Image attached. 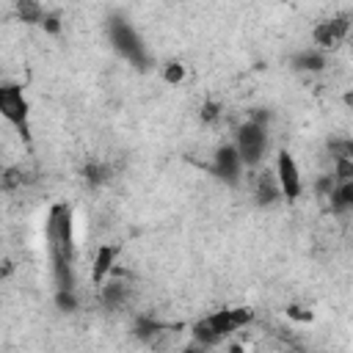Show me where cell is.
I'll use <instances>...</instances> for the list:
<instances>
[{
  "label": "cell",
  "mask_w": 353,
  "mask_h": 353,
  "mask_svg": "<svg viewBox=\"0 0 353 353\" xmlns=\"http://www.w3.org/2000/svg\"><path fill=\"white\" fill-rule=\"evenodd\" d=\"M55 290H74V215L72 204L55 201L44 221Z\"/></svg>",
  "instance_id": "obj_1"
},
{
  "label": "cell",
  "mask_w": 353,
  "mask_h": 353,
  "mask_svg": "<svg viewBox=\"0 0 353 353\" xmlns=\"http://www.w3.org/2000/svg\"><path fill=\"white\" fill-rule=\"evenodd\" d=\"M254 317H256V314H254L251 306L218 309V312H212V314L196 320V323L190 325V336H193V342H199V345H204V347L210 350V347L221 345L226 336H232V334L243 331L245 325H251Z\"/></svg>",
  "instance_id": "obj_2"
},
{
  "label": "cell",
  "mask_w": 353,
  "mask_h": 353,
  "mask_svg": "<svg viewBox=\"0 0 353 353\" xmlns=\"http://www.w3.org/2000/svg\"><path fill=\"white\" fill-rule=\"evenodd\" d=\"M268 143H270V138H268V124H256V121H251V119L237 127L234 141H232V146H234V152H237L243 168H256V165L265 160Z\"/></svg>",
  "instance_id": "obj_3"
},
{
  "label": "cell",
  "mask_w": 353,
  "mask_h": 353,
  "mask_svg": "<svg viewBox=\"0 0 353 353\" xmlns=\"http://www.w3.org/2000/svg\"><path fill=\"white\" fill-rule=\"evenodd\" d=\"M0 116L30 143V102L17 83H0Z\"/></svg>",
  "instance_id": "obj_4"
},
{
  "label": "cell",
  "mask_w": 353,
  "mask_h": 353,
  "mask_svg": "<svg viewBox=\"0 0 353 353\" xmlns=\"http://www.w3.org/2000/svg\"><path fill=\"white\" fill-rule=\"evenodd\" d=\"M108 33H110L113 47H116L130 63H135L138 69H146V66H149V52H146L141 36L135 33V28H132L130 22H124V19L116 17V19H110Z\"/></svg>",
  "instance_id": "obj_5"
},
{
  "label": "cell",
  "mask_w": 353,
  "mask_h": 353,
  "mask_svg": "<svg viewBox=\"0 0 353 353\" xmlns=\"http://www.w3.org/2000/svg\"><path fill=\"white\" fill-rule=\"evenodd\" d=\"M350 33V14H336V17H328V19H320L314 28H312V41H314V50L320 52H334L345 44Z\"/></svg>",
  "instance_id": "obj_6"
},
{
  "label": "cell",
  "mask_w": 353,
  "mask_h": 353,
  "mask_svg": "<svg viewBox=\"0 0 353 353\" xmlns=\"http://www.w3.org/2000/svg\"><path fill=\"white\" fill-rule=\"evenodd\" d=\"M273 176H276V182H279L281 199H287V201H295V199L303 193L301 168H298V160L292 157V152H287V149H279V152H276Z\"/></svg>",
  "instance_id": "obj_7"
},
{
  "label": "cell",
  "mask_w": 353,
  "mask_h": 353,
  "mask_svg": "<svg viewBox=\"0 0 353 353\" xmlns=\"http://www.w3.org/2000/svg\"><path fill=\"white\" fill-rule=\"evenodd\" d=\"M210 171H212L221 182H226V185H237V179H240V174H243V163H240V157H237V152H234L232 143H223V146L215 149Z\"/></svg>",
  "instance_id": "obj_8"
},
{
  "label": "cell",
  "mask_w": 353,
  "mask_h": 353,
  "mask_svg": "<svg viewBox=\"0 0 353 353\" xmlns=\"http://www.w3.org/2000/svg\"><path fill=\"white\" fill-rule=\"evenodd\" d=\"M119 254H121V245L119 243H102L97 251H94V259H91V281L99 287L108 276H113L116 270V262H119Z\"/></svg>",
  "instance_id": "obj_9"
},
{
  "label": "cell",
  "mask_w": 353,
  "mask_h": 353,
  "mask_svg": "<svg viewBox=\"0 0 353 353\" xmlns=\"http://www.w3.org/2000/svg\"><path fill=\"white\" fill-rule=\"evenodd\" d=\"M290 63H292L295 72L317 74V72H323V69L328 66V55L320 52V50H314V47H306V50H298V52L290 58Z\"/></svg>",
  "instance_id": "obj_10"
},
{
  "label": "cell",
  "mask_w": 353,
  "mask_h": 353,
  "mask_svg": "<svg viewBox=\"0 0 353 353\" xmlns=\"http://www.w3.org/2000/svg\"><path fill=\"white\" fill-rule=\"evenodd\" d=\"M99 298H102V303H105L108 309H121V306L127 303V298H130V287L121 284V281H116L113 276H108V279L99 284Z\"/></svg>",
  "instance_id": "obj_11"
},
{
  "label": "cell",
  "mask_w": 353,
  "mask_h": 353,
  "mask_svg": "<svg viewBox=\"0 0 353 353\" xmlns=\"http://www.w3.org/2000/svg\"><path fill=\"white\" fill-rule=\"evenodd\" d=\"M254 199H256L259 204H265V207H270V204H276V201L281 199L279 182H276V176H273L270 171H265V174H259V176H256V185H254Z\"/></svg>",
  "instance_id": "obj_12"
},
{
  "label": "cell",
  "mask_w": 353,
  "mask_h": 353,
  "mask_svg": "<svg viewBox=\"0 0 353 353\" xmlns=\"http://www.w3.org/2000/svg\"><path fill=\"white\" fill-rule=\"evenodd\" d=\"M328 201H331V212L336 215H345L353 210V182H336L334 190L328 193Z\"/></svg>",
  "instance_id": "obj_13"
},
{
  "label": "cell",
  "mask_w": 353,
  "mask_h": 353,
  "mask_svg": "<svg viewBox=\"0 0 353 353\" xmlns=\"http://www.w3.org/2000/svg\"><path fill=\"white\" fill-rule=\"evenodd\" d=\"M163 331H165V325L160 320H154V317H135V323H132V336L146 342V345H154V339Z\"/></svg>",
  "instance_id": "obj_14"
},
{
  "label": "cell",
  "mask_w": 353,
  "mask_h": 353,
  "mask_svg": "<svg viewBox=\"0 0 353 353\" xmlns=\"http://www.w3.org/2000/svg\"><path fill=\"white\" fill-rule=\"evenodd\" d=\"M80 174H83V182L88 188H102L105 182H110V165L102 160H88Z\"/></svg>",
  "instance_id": "obj_15"
},
{
  "label": "cell",
  "mask_w": 353,
  "mask_h": 353,
  "mask_svg": "<svg viewBox=\"0 0 353 353\" xmlns=\"http://www.w3.org/2000/svg\"><path fill=\"white\" fill-rule=\"evenodd\" d=\"M44 11H47V8H44L41 3H36V0H17V3H14V14H17V19L25 22V25H41Z\"/></svg>",
  "instance_id": "obj_16"
},
{
  "label": "cell",
  "mask_w": 353,
  "mask_h": 353,
  "mask_svg": "<svg viewBox=\"0 0 353 353\" xmlns=\"http://www.w3.org/2000/svg\"><path fill=\"white\" fill-rule=\"evenodd\" d=\"M28 182V174L25 168L19 165H8V168H0V190H17Z\"/></svg>",
  "instance_id": "obj_17"
},
{
  "label": "cell",
  "mask_w": 353,
  "mask_h": 353,
  "mask_svg": "<svg viewBox=\"0 0 353 353\" xmlns=\"http://www.w3.org/2000/svg\"><path fill=\"white\" fill-rule=\"evenodd\" d=\"M160 74H163V80H165L168 85H179V83L188 77V69H185L182 61H165V63L160 66Z\"/></svg>",
  "instance_id": "obj_18"
},
{
  "label": "cell",
  "mask_w": 353,
  "mask_h": 353,
  "mask_svg": "<svg viewBox=\"0 0 353 353\" xmlns=\"http://www.w3.org/2000/svg\"><path fill=\"white\" fill-rule=\"evenodd\" d=\"M221 113H223V105L218 99H204L201 108H199V121L201 124H215V121H221Z\"/></svg>",
  "instance_id": "obj_19"
},
{
  "label": "cell",
  "mask_w": 353,
  "mask_h": 353,
  "mask_svg": "<svg viewBox=\"0 0 353 353\" xmlns=\"http://www.w3.org/2000/svg\"><path fill=\"white\" fill-rule=\"evenodd\" d=\"M328 152H331V160H353V141L350 138H331Z\"/></svg>",
  "instance_id": "obj_20"
},
{
  "label": "cell",
  "mask_w": 353,
  "mask_h": 353,
  "mask_svg": "<svg viewBox=\"0 0 353 353\" xmlns=\"http://www.w3.org/2000/svg\"><path fill=\"white\" fill-rule=\"evenodd\" d=\"M39 28H41L44 33H50V36H61V30H63V17H61V11H58V8H47Z\"/></svg>",
  "instance_id": "obj_21"
},
{
  "label": "cell",
  "mask_w": 353,
  "mask_h": 353,
  "mask_svg": "<svg viewBox=\"0 0 353 353\" xmlns=\"http://www.w3.org/2000/svg\"><path fill=\"white\" fill-rule=\"evenodd\" d=\"M77 306H80V301H77V292L74 290H55V309L72 314Z\"/></svg>",
  "instance_id": "obj_22"
},
{
  "label": "cell",
  "mask_w": 353,
  "mask_h": 353,
  "mask_svg": "<svg viewBox=\"0 0 353 353\" xmlns=\"http://www.w3.org/2000/svg\"><path fill=\"white\" fill-rule=\"evenodd\" d=\"M287 317L290 320H295V323H312V309H306V306H298V303H290L287 306Z\"/></svg>",
  "instance_id": "obj_23"
},
{
  "label": "cell",
  "mask_w": 353,
  "mask_h": 353,
  "mask_svg": "<svg viewBox=\"0 0 353 353\" xmlns=\"http://www.w3.org/2000/svg\"><path fill=\"white\" fill-rule=\"evenodd\" d=\"M334 185H336V182H334V176H328V174H323V176L317 179V185H314V188H317V193H320L323 199H328V193L334 190Z\"/></svg>",
  "instance_id": "obj_24"
},
{
  "label": "cell",
  "mask_w": 353,
  "mask_h": 353,
  "mask_svg": "<svg viewBox=\"0 0 353 353\" xmlns=\"http://www.w3.org/2000/svg\"><path fill=\"white\" fill-rule=\"evenodd\" d=\"M11 273H14V262H11V259H3V262H0V281L8 279Z\"/></svg>",
  "instance_id": "obj_25"
},
{
  "label": "cell",
  "mask_w": 353,
  "mask_h": 353,
  "mask_svg": "<svg viewBox=\"0 0 353 353\" xmlns=\"http://www.w3.org/2000/svg\"><path fill=\"white\" fill-rule=\"evenodd\" d=\"M182 353H207V347H204V345H199V342H190V345H185V347H182Z\"/></svg>",
  "instance_id": "obj_26"
},
{
  "label": "cell",
  "mask_w": 353,
  "mask_h": 353,
  "mask_svg": "<svg viewBox=\"0 0 353 353\" xmlns=\"http://www.w3.org/2000/svg\"><path fill=\"white\" fill-rule=\"evenodd\" d=\"M229 353H248V350H245L243 342H232V345H229Z\"/></svg>",
  "instance_id": "obj_27"
},
{
  "label": "cell",
  "mask_w": 353,
  "mask_h": 353,
  "mask_svg": "<svg viewBox=\"0 0 353 353\" xmlns=\"http://www.w3.org/2000/svg\"><path fill=\"white\" fill-rule=\"evenodd\" d=\"M0 168H3V165H0Z\"/></svg>",
  "instance_id": "obj_28"
}]
</instances>
